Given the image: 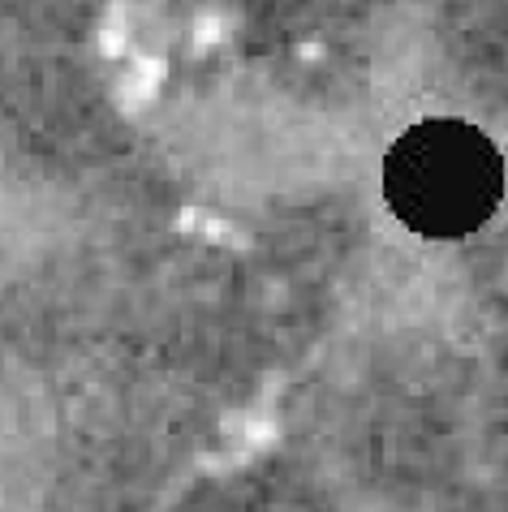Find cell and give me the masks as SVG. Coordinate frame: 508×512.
I'll use <instances>...</instances> for the list:
<instances>
[{
	"instance_id": "obj_1",
	"label": "cell",
	"mask_w": 508,
	"mask_h": 512,
	"mask_svg": "<svg viewBox=\"0 0 508 512\" xmlns=\"http://www.w3.org/2000/svg\"><path fill=\"white\" fill-rule=\"evenodd\" d=\"M384 198L414 237L461 241L504 203V155L470 121H418L384 155Z\"/></svg>"
}]
</instances>
